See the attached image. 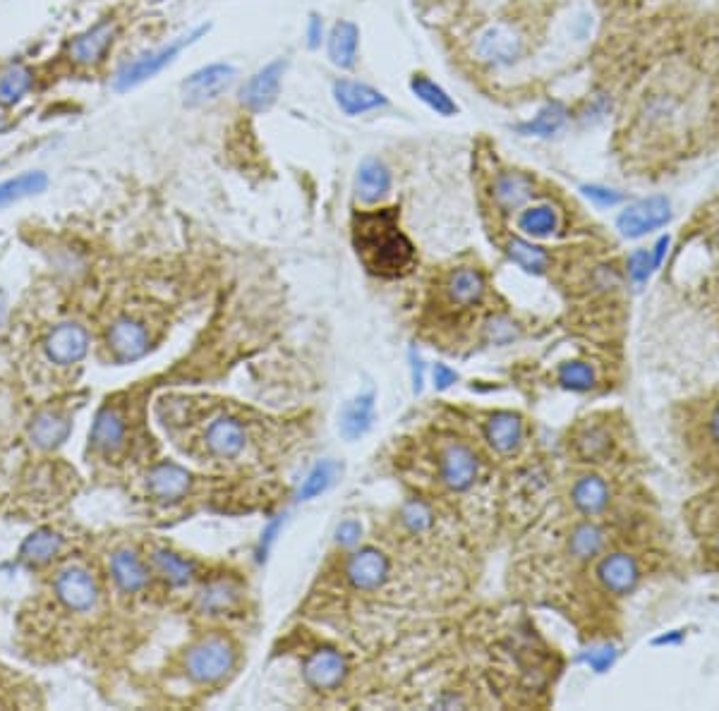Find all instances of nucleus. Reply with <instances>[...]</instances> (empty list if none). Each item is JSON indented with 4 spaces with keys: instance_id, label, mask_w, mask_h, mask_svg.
Listing matches in <instances>:
<instances>
[{
    "instance_id": "nucleus-1",
    "label": "nucleus",
    "mask_w": 719,
    "mask_h": 711,
    "mask_svg": "<svg viewBox=\"0 0 719 711\" xmlns=\"http://www.w3.org/2000/svg\"><path fill=\"white\" fill-rule=\"evenodd\" d=\"M353 247L367 271L379 278L406 276L415 264V247L398 226V209L355 211Z\"/></svg>"
},
{
    "instance_id": "nucleus-2",
    "label": "nucleus",
    "mask_w": 719,
    "mask_h": 711,
    "mask_svg": "<svg viewBox=\"0 0 719 711\" xmlns=\"http://www.w3.org/2000/svg\"><path fill=\"white\" fill-rule=\"evenodd\" d=\"M238 661L235 644L226 635H207L185 654V673L199 685H214L228 676Z\"/></svg>"
},
{
    "instance_id": "nucleus-3",
    "label": "nucleus",
    "mask_w": 719,
    "mask_h": 711,
    "mask_svg": "<svg viewBox=\"0 0 719 711\" xmlns=\"http://www.w3.org/2000/svg\"><path fill=\"white\" fill-rule=\"evenodd\" d=\"M207 32H209V24H204V27H197L195 32H190L187 36H180V39L173 41V44L156 48V51L142 53L140 58H135L132 63H128L123 70L118 72L116 89L130 91V89L140 87V84L147 82V79L156 77L163 68H166V65H171L173 60L180 56V51H183L185 46H192L199 36H204Z\"/></svg>"
},
{
    "instance_id": "nucleus-4",
    "label": "nucleus",
    "mask_w": 719,
    "mask_h": 711,
    "mask_svg": "<svg viewBox=\"0 0 719 711\" xmlns=\"http://www.w3.org/2000/svg\"><path fill=\"white\" fill-rule=\"evenodd\" d=\"M235 75H238V72L228 63H211L207 68L192 72L183 82V87H180L183 103L187 108H197L221 99V96L231 89Z\"/></svg>"
},
{
    "instance_id": "nucleus-5",
    "label": "nucleus",
    "mask_w": 719,
    "mask_h": 711,
    "mask_svg": "<svg viewBox=\"0 0 719 711\" xmlns=\"http://www.w3.org/2000/svg\"><path fill=\"white\" fill-rule=\"evenodd\" d=\"M672 218V204L667 197H648L626 206L616 218V228L624 237H643L652 230L667 226Z\"/></svg>"
},
{
    "instance_id": "nucleus-6",
    "label": "nucleus",
    "mask_w": 719,
    "mask_h": 711,
    "mask_svg": "<svg viewBox=\"0 0 719 711\" xmlns=\"http://www.w3.org/2000/svg\"><path fill=\"white\" fill-rule=\"evenodd\" d=\"M283 72H286V60H271L262 70H257L240 89V103L252 113H267L281 94Z\"/></svg>"
},
{
    "instance_id": "nucleus-7",
    "label": "nucleus",
    "mask_w": 719,
    "mask_h": 711,
    "mask_svg": "<svg viewBox=\"0 0 719 711\" xmlns=\"http://www.w3.org/2000/svg\"><path fill=\"white\" fill-rule=\"evenodd\" d=\"M477 472H480V463H477L473 448H468L465 443H451L444 448L439 460V477L449 489H470L477 479Z\"/></svg>"
},
{
    "instance_id": "nucleus-8",
    "label": "nucleus",
    "mask_w": 719,
    "mask_h": 711,
    "mask_svg": "<svg viewBox=\"0 0 719 711\" xmlns=\"http://www.w3.org/2000/svg\"><path fill=\"white\" fill-rule=\"evenodd\" d=\"M302 676L314 690H336L348 676V661L336 649H317L302 666Z\"/></svg>"
},
{
    "instance_id": "nucleus-9",
    "label": "nucleus",
    "mask_w": 719,
    "mask_h": 711,
    "mask_svg": "<svg viewBox=\"0 0 719 711\" xmlns=\"http://www.w3.org/2000/svg\"><path fill=\"white\" fill-rule=\"evenodd\" d=\"M56 594L70 611H92L99 601V587L94 577L77 565L65 568L56 577Z\"/></svg>"
},
{
    "instance_id": "nucleus-10",
    "label": "nucleus",
    "mask_w": 719,
    "mask_h": 711,
    "mask_svg": "<svg viewBox=\"0 0 719 711\" xmlns=\"http://www.w3.org/2000/svg\"><path fill=\"white\" fill-rule=\"evenodd\" d=\"M346 575L355 589L372 592V589H379L386 582V575H389V558L379 549L367 546V549L355 551L353 556H350Z\"/></svg>"
},
{
    "instance_id": "nucleus-11",
    "label": "nucleus",
    "mask_w": 719,
    "mask_h": 711,
    "mask_svg": "<svg viewBox=\"0 0 719 711\" xmlns=\"http://www.w3.org/2000/svg\"><path fill=\"white\" fill-rule=\"evenodd\" d=\"M331 94H334L336 106L346 115L379 111V108H384L386 103H389L382 91L370 87V84L355 82V79H336L334 87H331Z\"/></svg>"
},
{
    "instance_id": "nucleus-12",
    "label": "nucleus",
    "mask_w": 719,
    "mask_h": 711,
    "mask_svg": "<svg viewBox=\"0 0 719 711\" xmlns=\"http://www.w3.org/2000/svg\"><path fill=\"white\" fill-rule=\"evenodd\" d=\"M247 443V431L240 419L221 415L216 417L214 422L207 427V434H204V446L207 451L214 455V458L231 460L235 455L243 453Z\"/></svg>"
},
{
    "instance_id": "nucleus-13",
    "label": "nucleus",
    "mask_w": 719,
    "mask_h": 711,
    "mask_svg": "<svg viewBox=\"0 0 719 711\" xmlns=\"http://www.w3.org/2000/svg\"><path fill=\"white\" fill-rule=\"evenodd\" d=\"M108 345L120 362H135L149 352V333L140 321L123 316L108 331Z\"/></svg>"
},
{
    "instance_id": "nucleus-14",
    "label": "nucleus",
    "mask_w": 719,
    "mask_h": 711,
    "mask_svg": "<svg viewBox=\"0 0 719 711\" xmlns=\"http://www.w3.org/2000/svg\"><path fill=\"white\" fill-rule=\"evenodd\" d=\"M89 350V336L80 324H60L48 333L46 355L56 364H75L80 362Z\"/></svg>"
},
{
    "instance_id": "nucleus-15",
    "label": "nucleus",
    "mask_w": 719,
    "mask_h": 711,
    "mask_svg": "<svg viewBox=\"0 0 719 711\" xmlns=\"http://www.w3.org/2000/svg\"><path fill=\"white\" fill-rule=\"evenodd\" d=\"M192 486V477L185 467L175 463H161L147 474V489L156 501L175 503L187 496Z\"/></svg>"
},
{
    "instance_id": "nucleus-16",
    "label": "nucleus",
    "mask_w": 719,
    "mask_h": 711,
    "mask_svg": "<svg viewBox=\"0 0 719 711\" xmlns=\"http://www.w3.org/2000/svg\"><path fill=\"white\" fill-rule=\"evenodd\" d=\"M597 577H600L602 587L612 594H628L638 585L640 570L636 558L628 553H609L597 565Z\"/></svg>"
},
{
    "instance_id": "nucleus-17",
    "label": "nucleus",
    "mask_w": 719,
    "mask_h": 711,
    "mask_svg": "<svg viewBox=\"0 0 719 711\" xmlns=\"http://www.w3.org/2000/svg\"><path fill=\"white\" fill-rule=\"evenodd\" d=\"M113 39H116V24L99 22L96 27L75 36V41L70 44V58L75 60L77 65H96L106 56Z\"/></svg>"
},
{
    "instance_id": "nucleus-18",
    "label": "nucleus",
    "mask_w": 719,
    "mask_h": 711,
    "mask_svg": "<svg viewBox=\"0 0 719 711\" xmlns=\"http://www.w3.org/2000/svg\"><path fill=\"white\" fill-rule=\"evenodd\" d=\"M391 190V170L379 158H365L355 173V197L362 204H377Z\"/></svg>"
},
{
    "instance_id": "nucleus-19",
    "label": "nucleus",
    "mask_w": 719,
    "mask_h": 711,
    "mask_svg": "<svg viewBox=\"0 0 719 711\" xmlns=\"http://www.w3.org/2000/svg\"><path fill=\"white\" fill-rule=\"evenodd\" d=\"M358 46H360L358 24L341 20L331 27L326 48H329V60L336 65V68L341 70L355 68V63H358Z\"/></svg>"
},
{
    "instance_id": "nucleus-20",
    "label": "nucleus",
    "mask_w": 719,
    "mask_h": 711,
    "mask_svg": "<svg viewBox=\"0 0 719 711\" xmlns=\"http://www.w3.org/2000/svg\"><path fill=\"white\" fill-rule=\"evenodd\" d=\"M485 439L497 453H513L523 441V422L513 412H497L487 419Z\"/></svg>"
},
{
    "instance_id": "nucleus-21",
    "label": "nucleus",
    "mask_w": 719,
    "mask_h": 711,
    "mask_svg": "<svg viewBox=\"0 0 719 711\" xmlns=\"http://www.w3.org/2000/svg\"><path fill=\"white\" fill-rule=\"evenodd\" d=\"M477 53H480V58L489 60V63H513V60L518 58V53H521V39H518V34H513L511 29L492 27L480 36Z\"/></svg>"
},
{
    "instance_id": "nucleus-22",
    "label": "nucleus",
    "mask_w": 719,
    "mask_h": 711,
    "mask_svg": "<svg viewBox=\"0 0 719 711\" xmlns=\"http://www.w3.org/2000/svg\"><path fill=\"white\" fill-rule=\"evenodd\" d=\"M111 575L123 592H140L149 585V570L135 551H116L111 558Z\"/></svg>"
},
{
    "instance_id": "nucleus-23",
    "label": "nucleus",
    "mask_w": 719,
    "mask_h": 711,
    "mask_svg": "<svg viewBox=\"0 0 719 711\" xmlns=\"http://www.w3.org/2000/svg\"><path fill=\"white\" fill-rule=\"evenodd\" d=\"M535 194L533 178L525 173H501L494 182V202L504 211H518Z\"/></svg>"
},
{
    "instance_id": "nucleus-24",
    "label": "nucleus",
    "mask_w": 719,
    "mask_h": 711,
    "mask_svg": "<svg viewBox=\"0 0 719 711\" xmlns=\"http://www.w3.org/2000/svg\"><path fill=\"white\" fill-rule=\"evenodd\" d=\"M89 441H92V446L99 453H116L125 443V419L120 417L116 410H111V407H104L94 419Z\"/></svg>"
},
{
    "instance_id": "nucleus-25",
    "label": "nucleus",
    "mask_w": 719,
    "mask_h": 711,
    "mask_svg": "<svg viewBox=\"0 0 719 711\" xmlns=\"http://www.w3.org/2000/svg\"><path fill=\"white\" fill-rule=\"evenodd\" d=\"M446 293H449V300L453 305H477V302L482 300V295H485V276L477 269H470V266L453 271L449 281H446Z\"/></svg>"
},
{
    "instance_id": "nucleus-26",
    "label": "nucleus",
    "mask_w": 719,
    "mask_h": 711,
    "mask_svg": "<svg viewBox=\"0 0 719 711\" xmlns=\"http://www.w3.org/2000/svg\"><path fill=\"white\" fill-rule=\"evenodd\" d=\"M72 431V424L70 419L65 415H60V412H53V410H46L41 412V415L34 417L32 422V429H29V436H32V441L36 443L39 448H58L60 443L68 441Z\"/></svg>"
},
{
    "instance_id": "nucleus-27",
    "label": "nucleus",
    "mask_w": 719,
    "mask_h": 711,
    "mask_svg": "<svg viewBox=\"0 0 719 711\" xmlns=\"http://www.w3.org/2000/svg\"><path fill=\"white\" fill-rule=\"evenodd\" d=\"M573 506H576L583 515H597L607 508L609 503V486L604 484L602 477L597 474H585L573 484L571 491Z\"/></svg>"
},
{
    "instance_id": "nucleus-28",
    "label": "nucleus",
    "mask_w": 719,
    "mask_h": 711,
    "mask_svg": "<svg viewBox=\"0 0 719 711\" xmlns=\"http://www.w3.org/2000/svg\"><path fill=\"white\" fill-rule=\"evenodd\" d=\"M410 91H413V94L418 96V99L437 115L451 118V115L458 113L456 101L451 99L449 91H446L444 87H439V84L434 82V79L427 77V75H413V77H410Z\"/></svg>"
},
{
    "instance_id": "nucleus-29",
    "label": "nucleus",
    "mask_w": 719,
    "mask_h": 711,
    "mask_svg": "<svg viewBox=\"0 0 719 711\" xmlns=\"http://www.w3.org/2000/svg\"><path fill=\"white\" fill-rule=\"evenodd\" d=\"M374 422V395L362 393L350 403L346 410H343L341 417V434L346 439H360L362 434H367Z\"/></svg>"
},
{
    "instance_id": "nucleus-30",
    "label": "nucleus",
    "mask_w": 719,
    "mask_h": 711,
    "mask_svg": "<svg viewBox=\"0 0 719 711\" xmlns=\"http://www.w3.org/2000/svg\"><path fill=\"white\" fill-rule=\"evenodd\" d=\"M566 120H569V111H566L564 103L552 101L545 108H540V113L533 120L521 123L516 130L525 137H552L566 125Z\"/></svg>"
},
{
    "instance_id": "nucleus-31",
    "label": "nucleus",
    "mask_w": 719,
    "mask_h": 711,
    "mask_svg": "<svg viewBox=\"0 0 719 711\" xmlns=\"http://www.w3.org/2000/svg\"><path fill=\"white\" fill-rule=\"evenodd\" d=\"M32 70L22 63H8L0 70V106H15L32 89Z\"/></svg>"
},
{
    "instance_id": "nucleus-32",
    "label": "nucleus",
    "mask_w": 719,
    "mask_h": 711,
    "mask_svg": "<svg viewBox=\"0 0 719 711\" xmlns=\"http://www.w3.org/2000/svg\"><path fill=\"white\" fill-rule=\"evenodd\" d=\"M506 254H509L513 264L521 266L525 273H535V276L537 273H545L549 264L545 249L533 245V242L525 240V237H511V240L506 242Z\"/></svg>"
},
{
    "instance_id": "nucleus-33",
    "label": "nucleus",
    "mask_w": 719,
    "mask_h": 711,
    "mask_svg": "<svg viewBox=\"0 0 719 711\" xmlns=\"http://www.w3.org/2000/svg\"><path fill=\"white\" fill-rule=\"evenodd\" d=\"M151 561H154L156 570H159L163 580L171 582L173 587H185L187 582L192 580V575H195V563L168 549H156Z\"/></svg>"
},
{
    "instance_id": "nucleus-34",
    "label": "nucleus",
    "mask_w": 719,
    "mask_h": 711,
    "mask_svg": "<svg viewBox=\"0 0 719 711\" xmlns=\"http://www.w3.org/2000/svg\"><path fill=\"white\" fill-rule=\"evenodd\" d=\"M518 228L530 237H549L557 233L559 216L549 204H535L521 211L518 216Z\"/></svg>"
},
{
    "instance_id": "nucleus-35",
    "label": "nucleus",
    "mask_w": 719,
    "mask_h": 711,
    "mask_svg": "<svg viewBox=\"0 0 719 711\" xmlns=\"http://www.w3.org/2000/svg\"><path fill=\"white\" fill-rule=\"evenodd\" d=\"M48 185L46 173L41 170H34V173L17 175V178L0 182V206H8L12 202H20L24 197H32V194L44 192Z\"/></svg>"
},
{
    "instance_id": "nucleus-36",
    "label": "nucleus",
    "mask_w": 719,
    "mask_h": 711,
    "mask_svg": "<svg viewBox=\"0 0 719 711\" xmlns=\"http://www.w3.org/2000/svg\"><path fill=\"white\" fill-rule=\"evenodd\" d=\"M238 599L240 589L231 580H216L199 592V606H202V611L211 613V616L233 609Z\"/></svg>"
},
{
    "instance_id": "nucleus-37",
    "label": "nucleus",
    "mask_w": 719,
    "mask_h": 711,
    "mask_svg": "<svg viewBox=\"0 0 719 711\" xmlns=\"http://www.w3.org/2000/svg\"><path fill=\"white\" fill-rule=\"evenodd\" d=\"M60 546H63V537L53 530H39L34 532L32 537H27V542L22 544V558L32 565L48 563L53 556H58Z\"/></svg>"
},
{
    "instance_id": "nucleus-38",
    "label": "nucleus",
    "mask_w": 719,
    "mask_h": 711,
    "mask_svg": "<svg viewBox=\"0 0 719 711\" xmlns=\"http://www.w3.org/2000/svg\"><path fill=\"white\" fill-rule=\"evenodd\" d=\"M609 448H612V436L602 427L583 429L576 436V441H573V451L585 463H597V460L609 453Z\"/></svg>"
},
{
    "instance_id": "nucleus-39",
    "label": "nucleus",
    "mask_w": 719,
    "mask_h": 711,
    "mask_svg": "<svg viewBox=\"0 0 719 711\" xmlns=\"http://www.w3.org/2000/svg\"><path fill=\"white\" fill-rule=\"evenodd\" d=\"M604 546V532L592 522H583L576 530L571 532L569 539V551L573 556L580 558V561H588V558L597 556Z\"/></svg>"
},
{
    "instance_id": "nucleus-40",
    "label": "nucleus",
    "mask_w": 719,
    "mask_h": 711,
    "mask_svg": "<svg viewBox=\"0 0 719 711\" xmlns=\"http://www.w3.org/2000/svg\"><path fill=\"white\" fill-rule=\"evenodd\" d=\"M559 384L569 391L585 393L595 386V369L588 362H566L559 369Z\"/></svg>"
},
{
    "instance_id": "nucleus-41",
    "label": "nucleus",
    "mask_w": 719,
    "mask_h": 711,
    "mask_svg": "<svg viewBox=\"0 0 719 711\" xmlns=\"http://www.w3.org/2000/svg\"><path fill=\"white\" fill-rule=\"evenodd\" d=\"M334 474H336V465L324 460V463L314 465L312 472L307 474V479L300 486V501H310V498H317L319 494H324L329 489L331 482H334Z\"/></svg>"
},
{
    "instance_id": "nucleus-42",
    "label": "nucleus",
    "mask_w": 719,
    "mask_h": 711,
    "mask_svg": "<svg viewBox=\"0 0 719 711\" xmlns=\"http://www.w3.org/2000/svg\"><path fill=\"white\" fill-rule=\"evenodd\" d=\"M401 522H403V527L413 534L427 532L434 522L432 508L427 506L425 501H420V498H413V501H408L406 506L401 508Z\"/></svg>"
},
{
    "instance_id": "nucleus-43",
    "label": "nucleus",
    "mask_w": 719,
    "mask_h": 711,
    "mask_svg": "<svg viewBox=\"0 0 719 711\" xmlns=\"http://www.w3.org/2000/svg\"><path fill=\"white\" fill-rule=\"evenodd\" d=\"M655 271V261H652V249H636L628 259V273L636 283H645L650 273Z\"/></svg>"
},
{
    "instance_id": "nucleus-44",
    "label": "nucleus",
    "mask_w": 719,
    "mask_h": 711,
    "mask_svg": "<svg viewBox=\"0 0 719 711\" xmlns=\"http://www.w3.org/2000/svg\"><path fill=\"white\" fill-rule=\"evenodd\" d=\"M583 194L597 206H616L624 202V194L619 190H612V187H602V185H585Z\"/></svg>"
},
{
    "instance_id": "nucleus-45",
    "label": "nucleus",
    "mask_w": 719,
    "mask_h": 711,
    "mask_svg": "<svg viewBox=\"0 0 719 711\" xmlns=\"http://www.w3.org/2000/svg\"><path fill=\"white\" fill-rule=\"evenodd\" d=\"M360 537H362V525L358 520H343L341 525L336 527V544L343 546V549L358 546Z\"/></svg>"
},
{
    "instance_id": "nucleus-46",
    "label": "nucleus",
    "mask_w": 719,
    "mask_h": 711,
    "mask_svg": "<svg viewBox=\"0 0 719 711\" xmlns=\"http://www.w3.org/2000/svg\"><path fill=\"white\" fill-rule=\"evenodd\" d=\"M281 525H283V518L279 515V518H274L269 522L267 527H264L262 532V539H259V546H257V561H267L271 546L276 544V539H279V532H281Z\"/></svg>"
},
{
    "instance_id": "nucleus-47",
    "label": "nucleus",
    "mask_w": 719,
    "mask_h": 711,
    "mask_svg": "<svg viewBox=\"0 0 719 711\" xmlns=\"http://www.w3.org/2000/svg\"><path fill=\"white\" fill-rule=\"evenodd\" d=\"M614 656H616V654H614V649H612V647H607V644H604V647L592 649V652H590L588 656H585V661H588V666L592 668V671L602 673L604 668H609V666L614 664Z\"/></svg>"
},
{
    "instance_id": "nucleus-48",
    "label": "nucleus",
    "mask_w": 719,
    "mask_h": 711,
    "mask_svg": "<svg viewBox=\"0 0 719 711\" xmlns=\"http://www.w3.org/2000/svg\"><path fill=\"white\" fill-rule=\"evenodd\" d=\"M432 379H434V388H437V391H446V388H451L453 384H456L458 374L453 372L451 367H446V364H434Z\"/></svg>"
},
{
    "instance_id": "nucleus-49",
    "label": "nucleus",
    "mask_w": 719,
    "mask_h": 711,
    "mask_svg": "<svg viewBox=\"0 0 719 711\" xmlns=\"http://www.w3.org/2000/svg\"><path fill=\"white\" fill-rule=\"evenodd\" d=\"M322 39H324V22L317 12H312L310 20H307V46L314 51V48L322 46Z\"/></svg>"
},
{
    "instance_id": "nucleus-50",
    "label": "nucleus",
    "mask_w": 719,
    "mask_h": 711,
    "mask_svg": "<svg viewBox=\"0 0 719 711\" xmlns=\"http://www.w3.org/2000/svg\"><path fill=\"white\" fill-rule=\"evenodd\" d=\"M410 376H413V391L420 393L425 386V367H422V357L418 350H410Z\"/></svg>"
},
{
    "instance_id": "nucleus-51",
    "label": "nucleus",
    "mask_w": 719,
    "mask_h": 711,
    "mask_svg": "<svg viewBox=\"0 0 719 711\" xmlns=\"http://www.w3.org/2000/svg\"><path fill=\"white\" fill-rule=\"evenodd\" d=\"M669 249V237H660V242H657L655 249H652V261H655V269H660L664 254H667Z\"/></svg>"
},
{
    "instance_id": "nucleus-52",
    "label": "nucleus",
    "mask_w": 719,
    "mask_h": 711,
    "mask_svg": "<svg viewBox=\"0 0 719 711\" xmlns=\"http://www.w3.org/2000/svg\"><path fill=\"white\" fill-rule=\"evenodd\" d=\"M5 319H8V302H5V295L0 293V328L5 326Z\"/></svg>"
},
{
    "instance_id": "nucleus-53",
    "label": "nucleus",
    "mask_w": 719,
    "mask_h": 711,
    "mask_svg": "<svg viewBox=\"0 0 719 711\" xmlns=\"http://www.w3.org/2000/svg\"><path fill=\"white\" fill-rule=\"evenodd\" d=\"M710 431H712V436H715V441L719 443V410L715 412V415H712V422H710Z\"/></svg>"
},
{
    "instance_id": "nucleus-54",
    "label": "nucleus",
    "mask_w": 719,
    "mask_h": 711,
    "mask_svg": "<svg viewBox=\"0 0 719 711\" xmlns=\"http://www.w3.org/2000/svg\"><path fill=\"white\" fill-rule=\"evenodd\" d=\"M5 130V118H3V115H0V132H3Z\"/></svg>"
}]
</instances>
